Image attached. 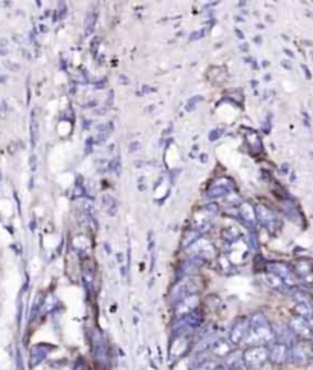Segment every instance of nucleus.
Listing matches in <instances>:
<instances>
[{
    "mask_svg": "<svg viewBox=\"0 0 313 370\" xmlns=\"http://www.w3.org/2000/svg\"><path fill=\"white\" fill-rule=\"evenodd\" d=\"M275 341L272 326L269 324L264 314L257 312L249 320V333L246 338V343L250 346H264Z\"/></svg>",
    "mask_w": 313,
    "mask_h": 370,
    "instance_id": "1",
    "label": "nucleus"
},
{
    "mask_svg": "<svg viewBox=\"0 0 313 370\" xmlns=\"http://www.w3.org/2000/svg\"><path fill=\"white\" fill-rule=\"evenodd\" d=\"M269 359L266 346H249L243 352V362L247 368H258Z\"/></svg>",
    "mask_w": 313,
    "mask_h": 370,
    "instance_id": "2",
    "label": "nucleus"
},
{
    "mask_svg": "<svg viewBox=\"0 0 313 370\" xmlns=\"http://www.w3.org/2000/svg\"><path fill=\"white\" fill-rule=\"evenodd\" d=\"M267 269H269V272L278 275L279 279L286 283L287 288L295 286V285L298 283V277H296L295 272L290 269V266L286 265V263H281V262H270V263H267Z\"/></svg>",
    "mask_w": 313,
    "mask_h": 370,
    "instance_id": "3",
    "label": "nucleus"
},
{
    "mask_svg": "<svg viewBox=\"0 0 313 370\" xmlns=\"http://www.w3.org/2000/svg\"><path fill=\"white\" fill-rule=\"evenodd\" d=\"M255 214H257V219L260 221V224L264 228H267L272 234H275L281 228V222L278 219V216L273 211H270L269 208H266L263 205H257Z\"/></svg>",
    "mask_w": 313,
    "mask_h": 370,
    "instance_id": "4",
    "label": "nucleus"
},
{
    "mask_svg": "<svg viewBox=\"0 0 313 370\" xmlns=\"http://www.w3.org/2000/svg\"><path fill=\"white\" fill-rule=\"evenodd\" d=\"M247 333H249V320H246V318H237L234 321V324L231 326L228 340H229V343L232 346H240L241 343L246 341Z\"/></svg>",
    "mask_w": 313,
    "mask_h": 370,
    "instance_id": "5",
    "label": "nucleus"
},
{
    "mask_svg": "<svg viewBox=\"0 0 313 370\" xmlns=\"http://www.w3.org/2000/svg\"><path fill=\"white\" fill-rule=\"evenodd\" d=\"M93 356H95V359L100 364L109 365V349H107V343H106V338L103 336V333L100 330L93 332Z\"/></svg>",
    "mask_w": 313,
    "mask_h": 370,
    "instance_id": "6",
    "label": "nucleus"
},
{
    "mask_svg": "<svg viewBox=\"0 0 313 370\" xmlns=\"http://www.w3.org/2000/svg\"><path fill=\"white\" fill-rule=\"evenodd\" d=\"M267 355L273 364H284L290 359V347L283 343L273 341L267 347Z\"/></svg>",
    "mask_w": 313,
    "mask_h": 370,
    "instance_id": "7",
    "label": "nucleus"
},
{
    "mask_svg": "<svg viewBox=\"0 0 313 370\" xmlns=\"http://www.w3.org/2000/svg\"><path fill=\"white\" fill-rule=\"evenodd\" d=\"M289 329L292 330V333L295 336H299L301 340H304V341L311 340V338H313V332H311V327H310L308 321L301 318V317H292L290 321H289Z\"/></svg>",
    "mask_w": 313,
    "mask_h": 370,
    "instance_id": "8",
    "label": "nucleus"
},
{
    "mask_svg": "<svg viewBox=\"0 0 313 370\" xmlns=\"http://www.w3.org/2000/svg\"><path fill=\"white\" fill-rule=\"evenodd\" d=\"M234 189H235V185L229 177H220L218 180L214 182V185L208 190L206 196L212 198V199H218V198H223L228 193L234 192Z\"/></svg>",
    "mask_w": 313,
    "mask_h": 370,
    "instance_id": "9",
    "label": "nucleus"
},
{
    "mask_svg": "<svg viewBox=\"0 0 313 370\" xmlns=\"http://www.w3.org/2000/svg\"><path fill=\"white\" fill-rule=\"evenodd\" d=\"M191 251L194 250V257L200 259V260H212L215 259V248L212 246V243L209 240H205V239H199L196 243H193L191 246Z\"/></svg>",
    "mask_w": 313,
    "mask_h": 370,
    "instance_id": "10",
    "label": "nucleus"
},
{
    "mask_svg": "<svg viewBox=\"0 0 313 370\" xmlns=\"http://www.w3.org/2000/svg\"><path fill=\"white\" fill-rule=\"evenodd\" d=\"M290 359L296 364H305L311 359V350L307 343H293L290 346Z\"/></svg>",
    "mask_w": 313,
    "mask_h": 370,
    "instance_id": "11",
    "label": "nucleus"
},
{
    "mask_svg": "<svg viewBox=\"0 0 313 370\" xmlns=\"http://www.w3.org/2000/svg\"><path fill=\"white\" fill-rule=\"evenodd\" d=\"M54 350L52 346L49 344H37L31 349V353H29V367L34 368L37 367L42 361H45L48 358V355Z\"/></svg>",
    "mask_w": 313,
    "mask_h": 370,
    "instance_id": "12",
    "label": "nucleus"
},
{
    "mask_svg": "<svg viewBox=\"0 0 313 370\" xmlns=\"http://www.w3.org/2000/svg\"><path fill=\"white\" fill-rule=\"evenodd\" d=\"M199 309V297L196 295H188L185 298H182L177 306H176V315L177 317H183L186 314H190L193 311Z\"/></svg>",
    "mask_w": 313,
    "mask_h": 370,
    "instance_id": "13",
    "label": "nucleus"
},
{
    "mask_svg": "<svg viewBox=\"0 0 313 370\" xmlns=\"http://www.w3.org/2000/svg\"><path fill=\"white\" fill-rule=\"evenodd\" d=\"M240 218L241 221L249 225L250 228H254L257 222V214H255V207L250 202H241L240 204Z\"/></svg>",
    "mask_w": 313,
    "mask_h": 370,
    "instance_id": "14",
    "label": "nucleus"
},
{
    "mask_svg": "<svg viewBox=\"0 0 313 370\" xmlns=\"http://www.w3.org/2000/svg\"><path fill=\"white\" fill-rule=\"evenodd\" d=\"M234 346L229 343V340H225V338H222V340H215L211 346V350L214 353V356L217 358H226L234 349Z\"/></svg>",
    "mask_w": 313,
    "mask_h": 370,
    "instance_id": "15",
    "label": "nucleus"
},
{
    "mask_svg": "<svg viewBox=\"0 0 313 370\" xmlns=\"http://www.w3.org/2000/svg\"><path fill=\"white\" fill-rule=\"evenodd\" d=\"M264 280H266V283L272 288V289H275V291H278V292H287V286H286V283L279 279L278 275H275V274H272V272H267L266 275H264Z\"/></svg>",
    "mask_w": 313,
    "mask_h": 370,
    "instance_id": "16",
    "label": "nucleus"
},
{
    "mask_svg": "<svg viewBox=\"0 0 313 370\" xmlns=\"http://www.w3.org/2000/svg\"><path fill=\"white\" fill-rule=\"evenodd\" d=\"M226 367H229L231 370H240L244 362H243V352H238V350H232L226 358Z\"/></svg>",
    "mask_w": 313,
    "mask_h": 370,
    "instance_id": "17",
    "label": "nucleus"
},
{
    "mask_svg": "<svg viewBox=\"0 0 313 370\" xmlns=\"http://www.w3.org/2000/svg\"><path fill=\"white\" fill-rule=\"evenodd\" d=\"M101 204H103V210H104L109 216H115V214H116V211H118V202H116L110 195H103Z\"/></svg>",
    "mask_w": 313,
    "mask_h": 370,
    "instance_id": "18",
    "label": "nucleus"
},
{
    "mask_svg": "<svg viewBox=\"0 0 313 370\" xmlns=\"http://www.w3.org/2000/svg\"><path fill=\"white\" fill-rule=\"evenodd\" d=\"M246 139H247V144L250 147V151H254L252 155H258V153H261L263 145H261V141H260V138H258V135L255 132H249Z\"/></svg>",
    "mask_w": 313,
    "mask_h": 370,
    "instance_id": "19",
    "label": "nucleus"
},
{
    "mask_svg": "<svg viewBox=\"0 0 313 370\" xmlns=\"http://www.w3.org/2000/svg\"><path fill=\"white\" fill-rule=\"evenodd\" d=\"M200 239V233L193 230V228H188L183 234V240H182V246L183 248H188V246H191L193 243H196L197 240Z\"/></svg>",
    "mask_w": 313,
    "mask_h": 370,
    "instance_id": "20",
    "label": "nucleus"
},
{
    "mask_svg": "<svg viewBox=\"0 0 313 370\" xmlns=\"http://www.w3.org/2000/svg\"><path fill=\"white\" fill-rule=\"evenodd\" d=\"M295 312L296 317H301L304 320H310L313 317V307L311 304H305V303H296L295 306Z\"/></svg>",
    "mask_w": 313,
    "mask_h": 370,
    "instance_id": "21",
    "label": "nucleus"
},
{
    "mask_svg": "<svg viewBox=\"0 0 313 370\" xmlns=\"http://www.w3.org/2000/svg\"><path fill=\"white\" fill-rule=\"evenodd\" d=\"M295 275L298 277H302V279H305L307 275H311V265L310 262L307 260H298L295 263Z\"/></svg>",
    "mask_w": 313,
    "mask_h": 370,
    "instance_id": "22",
    "label": "nucleus"
},
{
    "mask_svg": "<svg viewBox=\"0 0 313 370\" xmlns=\"http://www.w3.org/2000/svg\"><path fill=\"white\" fill-rule=\"evenodd\" d=\"M240 234L241 233H240V230L237 227H226L222 231V239L229 242V243H234V242L240 240Z\"/></svg>",
    "mask_w": 313,
    "mask_h": 370,
    "instance_id": "23",
    "label": "nucleus"
},
{
    "mask_svg": "<svg viewBox=\"0 0 313 370\" xmlns=\"http://www.w3.org/2000/svg\"><path fill=\"white\" fill-rule=\"evenodd\" d=\"M217 265H218V268H220L223 272H231V269H232V262H231V259H229L228 256H225V254H222V256H218V257H217Z\"/></svg>",
    "mask_w": 313,
    "mask_h": 370,
    "instance_id": "24",
    "label": "nucleus"
},
{
    "mask_svg": "<svg viewBox=\"0 0 313 370\" xmlns=\"http://www.w3.org/2000/svg\"><path fill=\"white\" fill-rule=\"evenodd\" d=\"M218 364L214 359H200L191 370H214Z\"/></svg>",
    "mask_w": 313,
    "mask_h": 370,
    "instance_id": "25",
    "label": "nucleus"
},
{
    "mask_svg": "<svg viewBox=\"0 0 313 370\" xmlns=\"http://www.w3.org/2000/svg\"><path fill=\"white\" fill-rule=\"evenodd\" d=\"M95 23H97V14L90 11L87 16V20H86V36H89L92 33L93 28H95Z\"/></svg>",
    "mask_w": 313,
    "mask_h": 370,
    "instance_id": "26",
    "label": "nucleus"
},
{
    "mask_svg": "<svg viewBox=\"0 0 313 370\" xmlns=\"http://www.w3.org/2000/svg\"><path fill=\"white\" fill-rule=\"evenodd\" d=\"M293 297H295L296 303H305V304H310V295H308L307 292H302V291H296Z\"/></svg>",
    "mask_w": 313,
    "mask_h": 370,
    "instance_id": "27",
    "label": "nucleus"
},
{
    "mask_svg": "<svg viewBox=\"0 0 313 370\" xmlns=\"http://www.w3.org/2000/svg\"><path fill=\"white\" fill-rule=\"evenodd\" d=\"M202 100H203L202 97H194V98H191L190 101H188V110L194 109V107H196V103H197V101H202Z\"/></svg>",
    "mask_w": 313,
    "mask_h": 370,
    "instance_id": "28",
    "label": "nucleus"
},
{
    "mask_svg": "<svg viewBox=\"0 0 313 370\" xmlns=\"http://www.w3.org/2000/svg\"><path fill=\"white\" fill-rule=\"evenodd\" d=\"M5 65H7L8 69H11V71H19V65H16V63H11V61H5Z\"/></svg>",
    "mask_w": 313,
    "mask_h": 370,
    "instance_id": "29",
    "label": "nucleus"
},
{
    "mask_svg": "<svg viewBox=\"0 0 313 370\" xmlns=\"http://www.w3.org/2000/svg\"><path fill=\"white\" fill-rule=\"evenodd\" d=\"M220 135H222V130H214V132H211L209 139H211V141H214V138H218Z\"/></svg>",
    "mask_w": 313,
    "mask_h": 370,
    "instance_id": "30",
    "label": "nucleus"
},
{
    "mask_svg": "<svg viewBox=\"0 0 313 370\" xmlns=\"http://www.w3.org/2000/svg\"><path fill=\"white\" fill-rule=\"evenodd\" d=\"M202 36H203V33H194V34L190 36V40H197V39H200Z\"/></svg>",
    "mask_w": 313,
    "mask_h": 370,
    "instance_id": "31",
    "label": "nucleus"
},
{
    "mask_svg": "<svg viewBox=\"0 0 313 370\" xmlns=\"http://www.w3.org/2000/svg\"><path fill=\"white\" fill-rule=\"evenodd\" d=\"M281 65H283V66H284V69H287V71H290V69H292V65L289 63V61H286V60L281 61Z\"/></svg>",
    "mask_w": 313,
    "mask_h": 370,
    "instance_id": "32",
    "label": "nucleus"
},
{
    "mask_svg": "<svg viewBox=\"0 0 313 370\" xmlns=\"http://www.w3.org/2000/svg\"><path fill=\"white\" fill-rule=\"evenodd\" d=\"M139 145H141V144H139L138 141H136V142H133V144H130V151H135V150H138V148H139Z\"/></svg>",
    "mask_w": 313,
    "mask_h": 370,
    "instance_id": "33",
    "label": "nucleus"
},
{
    "mask_svg": "<svg viewBox=\"0 0 313 370\" xmlns=\"http://www.w3.org/2000/svg\"><path fill=\"white\" fill-rule=\"evenodd\" d=\"M214 370H231L229 367H226V365H217Z\"/></svg>",
    "mask_w": 313,
    "mask_h": 370,
    "instance_id": "34",
    "label": "nucleus"
},
{
    "mask_svg": "<svg viewBox=\"0 0 313 370\" xmlns=\"http://www.w3.org/2000/svg\"><path fill=\"white\" fill-rule=\"evenodd\" d=\"M302 71L305 72V77H307V78H310V72H308V71L305 69V66H302Z\"/></svg>",
    "mask_w": 313,
    "mask_h": 370,
    "instance_id": "35",
    "label": "nucleus"
},
{
    "mask_svg": "<svg viewBox=\"0 0 313 370\" xmlns=\"http://www.w3.org/2000/svg\"><path fill=\"white\" fill-rule=\"evenodd\" d=\"M308 370H313V358L308 361Z\"/></svg>",
    "mask_w": 313,
    "mask_h": 370,
    "instance_id": "36",
    "label": "nucleus"
},
{
    "mask_svg": "<svg viewBox=\"0 0 313 370\" xmlns=\"http://www.w3.org/2000/svg\"><path fill=\"white\" fill-rule=\"evenodd\" d=\"M7 81V77L5 75H0V83H5Z\"/></svg>",
    "mask_w": 313,
    "mask_h": 370,
    "instance_id": "37",
    "label": "nucleus"
},
{
    "mask_svg": "<svg viewBox=\"0 0 313 370\" xmlns=\"http://www.w3.org/2000/svg\"><path fill=\"white\" fill-rule=\"evenodd\" d=\"M283 171H284V173H287V171H289V167H287V164H284V165H283Z\"/></svg>",
    "mask_w": 313,
    "mask_h": 370,
    "instance_id": "38",
    "label": "nucleus"
},
{
    "mask_svg": "<svg viewBox=\"0 0 313 370\" xmlns=\"http://www.w3.org/2000/svg\"><path fill=\"white\" fill-rule=\"evenodd\" d=\"M0 46H7V40H0Z\"/></svg>",
    "mask_w": 313,
    "mask_h": 370,
    "instance_id": "39",
    "label": "nucleus"
},
{
    "mask_svg": "<svg viewBox=\"0 0 313 370\" xmlns=\"http://www.w3.org/2000/svg\"><path fill=\"white\" fill-rule=\"evenodd\" d=\"M284 52H286V54H287V55H289V57H293V55H292V52H290V51H289V49H286V51H284Z\"/></svg>",
    "mask_w": 313,
    "mask_h": 370,
    "instance_id": "40",
    "label": "nucleus"
},
{
    "mask_svg": "<svg viewBox=\"0 0 313 370\" xmlns=\"http://www.w3.org/2000/svg\"><path fill=\"white\" fill-rule=\"evenodd\" d=\"M7 54V51H0V55H5Z\"/></svg>",
    "mask_w": 313,
    "mask_h": 370,
    "instance_id": "41",
    "label": "nucleus"
}]
</instances>
